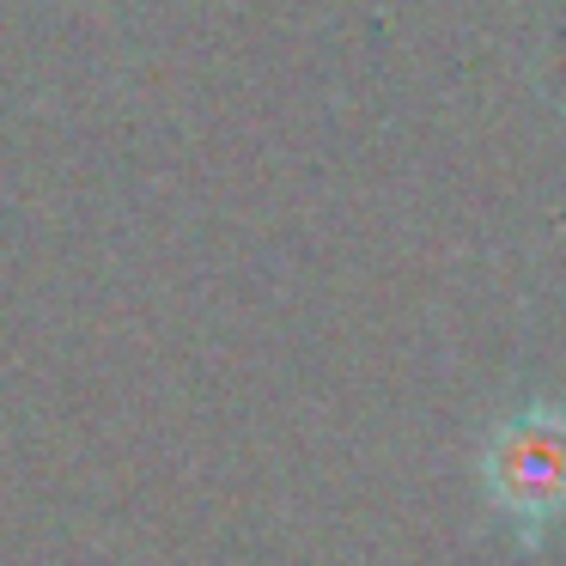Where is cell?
I'll return each mask as SVG.
<instances>
[{
  "label": "cell",
  "instance_id": "1",
  "mask_svg": "<svg viewBox=\"0 0 566 566\" xmlns=\"http://www.w3.org/2000/svg\"><path fill=\"white\" fill-rule=\"evenodd\" d=\"M488 500L512 517L517 530H542L566 512V415L548 402L517 408L505 427H493L488 457H481Z\"/></svg>",
  "mask_w": 566,
  "mask_h": 566
}]
</instances>
